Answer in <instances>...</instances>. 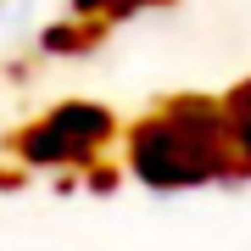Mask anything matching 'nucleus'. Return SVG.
<instances>
[{
    "label": "nucleus",
    "instance_id": "obj_1",
    "mask_svg": "<svg viewBox=\"0 0 251 251\" xmlns=\"http://www.w3.org/2000/svg\"><path fill=\"white\" fill-rule=\"evenodd\" d=\"M234 156H240V145H234V128H229V106H212V100H179V106H168L162 117H151L128 134L134 179L162 184V190L218 179L224 168H234Z\"/></svg>",
    "mask_w": 251,
    "mask_h": 251
},
{
    "label": "nucleus",
    "instance_id": "obj_2",
    "mask_svg": "<svg viewBox=\"0 0 251 251\" xmlns=\"http://www.w3.org/2000/svg\"><path fill=\"white\" fill-rule=\"evenodd\" d=\"M106 134H112V117L100 106H56L23 134V156L34 168H67V162H84Z\"/></svg>",
    "mask_w": 251,
    "mask_h": 251
},
{
    "label": "nucleus",
    "instance_id": "obj_3",
    "mask_svg": "<svg viewBox=\"0 0 251 251\" xmlns=\"http://www.w3.org/2000/svg\"><path fill=\"white\" fill-rule=\"evenodd\" d=\"M140 0H78L84 17H123V11H134Z\"/></svg>",
    "mask_w": 251,
    "mask_h": 251
}]
</instances>
